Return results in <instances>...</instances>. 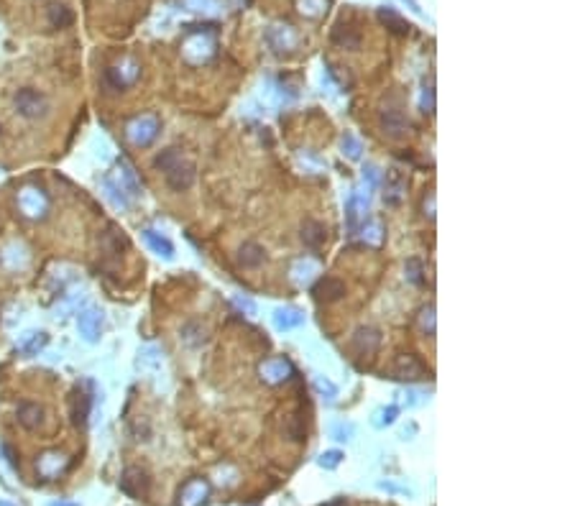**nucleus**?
Masks as SVG:
<instances>
[{
  "instance_id": "obj_19",
  "label": "nucleus",
  "mask_w": 575,
  "mask_h": 506,
  "mask_svg": "<svg viewBox=\"0 0 575 506\" xmlns=\"http://www.w3.org/2000/svg\"><path fill=\"white\" fill-rule=\"evenodd\" d=\"M300 238H302V243H305L307 248L317 251V248H322V243H325L327 231H325V225L319 223V220H305Z\"/></svg>"
},
{
  "instance_id": "obj_15",
  "label": "nucleus",
  "mask_w": 575,
  "mask_h": 506,
  "mask_svg": "<svg viewBox=\"0 0 575 506\" xmlns=\"http://www.w3.org/2000/svg\"><path fill=\"white\" fill-rule=\"evenodd\" d=\"M179 338H182V343H185L187 348H202L204 343L210 340V330H207V325H202L199 320H190L182 325Z\"/></svg>"
},
{
  "instance_id": "obj_27",
  "label": "nucleus",
  "mask_w": 575,
  "mask_h": 506,
  "mask_svg": "<svg viewBox=\"0 0 575 506\" xmlns=\"http://www.w3.org/2000/svg\"><path fill=\"white\" fill-rule=\"evenodd\" d=\"M420 330H422V335H425V338H434V333H437V317H434V304H432V302L420 309Z\"/></svg>"
},
{
  "instance_id": "obj_9",
  "label": "nucleus",
  "mask_w": 575,
  "mask_h": 506,
  "mask_svg": "<svg viewBox=\"0 0 575 506\" xmlns=\"http://www.w3.org/2000/svg\"><path fill=\"white\" fill-rule=\"evenodd\" d=\"M351 348L358 353V356H373V353L381 348V330H376V327H368V325H363V327H358L356 333H353V338H351Z\"/></svg>"
},
{
  "instance_id": "obj_31",
  "label": "nucleus",
  "mask_w": 575,
  "mask_h": 506,
  "mask_svg": "<svg viewBox=\"0 0 575 506\" xmlns=\"http://www.w3.org/2000/svg\"><path fill=\"white\" fill-rule=\"evenodd\" d=\"M312 386H314V391H317L319 397L327 399V402H335V399H338V394H340L338 386L332 384L327 376H319V373H314V376H312Z\"/></svg>"
},
{
  "instance_id": "obj_36",
  "label": "nucleus",
  "mask_w": 575,
  "mask_h": 506,
  "mask_svg": "<svg viewBox=\"0 0 575 506\" xmlns=\"http://www.w3.org/2000/svg\"><path fill=\"white\" fill-rule=\"evenodd\" d=\"M404 187H407V182H404L399 174H391V185L386 187V202H389V205H399V199H402L404 194Z\"/></svg>"
},
{
  "instance_id": "obj_25",
  "label": "nucleus",
  "mask_w": 575,
  "mask_h": 506,
  "mask_svg": "<svg viewBox=\"0 0 575 506\" xmlns=\"http://www.w3.org/2000/svg\"><path fill=\"white\" fill-rule=\"evenodd\" d=\"M102 187H105V197H108L115 207H121V210L131 207V197H128L126 189L118 185V180H113V177H105V180H102Z\"/></svg>"
},
{
  "instance_id": "obj_30",
  "label": "nucleus",
  "mask_w": 575,
  "mask_h": 506,
  "mask_svg": "<svg viewBox=\"0 0 575 506\" xmlns=\"http://www.w3.org/2000/svg\"><path fill=\"white\" fill-rule=\"evenodd\" d=\"M46 343H49V335H46V333H28V335H26V338L18 343V348L26 353V356H36V353L41 351V348H44Z\"/></svg>"
},
{
  "instance_id": "obj_23",
  "label": "nucleus",
  "mask_w": 575,
  "mask_h": 506,
  "mask_svg": "<svg viewBox=\"0 0 575 506\" xmlns=\"http://www.w3.org/2000/svg\"><path fill=\"white\" fill-rule=\"evenodd\" d=\"M332 41H335L340 49H351V52L361 49V33L353 26H343V23H338V26L332 28Z\"/></svg>"
},
{
  "instance_id": "obj_3",
  "label": "nucleus",
  "mask_w": 575,
  "mask_h": 506,
  "mask_svg": "<svg viewBox=\"0 0 575 506\" xmlns=\"http://www.w3.org/2000/svg\"><path fill=\"white\" fill-rule=\"evenodd\" d=\"M13 108H16L18 116L28 118V121H38V118L49 116V100H46V95L33 90V87H23V90L16 92Z\"/></svg>"
},
{
  "instance_id": "obj_6",
  "label": "nucleus",
  "mask_w": 575,
  "mask_h": 506,
  "mask_svg": "<svg viewBox=\"0 0 575 506\" xmlns=\"http://www.w3.org/2000/svg\"><path fill=\"white\" fill-rule=\"evenodd\" d=\"M164 177H166V185L172 187L174 192H187V189L195 185V180H197V169H195L192 161L179 159Z\"/></svg>"
},
{
  "instance_id": "obj_39",
  "label": "nucleus",
  "mask_w": 575,
  "mask_h": 506,
  "mask_svg": "<svg viewBox=\"0 0 575 506\" xmlns=\"http://www.w3.org/2000/svg\"><path fill=\"white\" fill-rule=\"evenodd\" d=\"M343 458H345V455L340 453V450H327V453H322L317 458V466L325 468V471H335V468L343 463Z\"/></svg>"
},
{
  "instance_id": "obj_29",
  "label": "nucleus",
  "mask_w": 575,
  "mask_h": 506,
  "mask_svg": "<svg viewBox=\"0 0 575 506\" xmlns=\"http://www.w3.org/2000/svg\"><path fill=\"white\" fill-rule=\"evenodd\" d=\"M182 159V151H179V148H164V151H161V154H156L153 156V169H156V172H169V169L174 167V164H177V161Z\"/></svg>"
},
{
  "instance_id": "obj_48",
  "label": "nucleus",
  "mask_w": 575,
  "mask_h": 506,
  "mask_svg": "<svg viewBox=\"0 0 575 506\" xmlns=\"http://www.w3.org/2000/svg\"><path fill=\"white\" fill-rule=\"evenodd\" d=\"M49 506H80V504H67V501H54V504Z\"/></svg>"
},
{
  "instance_id": "obj_44",
  "label": "nucleus",
  "mask_w": 575,
  "mask_h": 506,
  "mask_svg": "<svg viewBox=\"0 0 575 506\" xmlns=\"http://www.w3.org/2000/svg\"><path fill=\"white\" fill-rule=\"evenodd\" d=\"M233 302H236V307H238V309H243V312H246V314H256V312H258V309H256V304L248 299V297H236V299H233Z\"/></svg>"
},
{
  "instance_id": "obj_22",
  "label": "nucleus",
  "mask_w": 575,
  "mask_h": 506,
  "mask_svg": "<svg viewBox=\"0 0 575 506\" xmlns=\"http://www.w3.org/2000/svg\"><path fill=\"white\" fill-rule=\"evenodd\" d=\"M143 241H146V246L148 248L156 253V256H161V258H166V261H172L174 258V246H172V241L169 238H164L161 233H156V231H143Z\"/></svg>"
},
{
  "instance_id": "obj_4",
  "label": "nucleus",
  "mask_w": 575,
  "mask_h": 506,
  "mask_svg": "<svg viewBox=\"0 0 575 506\" xmlns=\"http://www.w3.org/2000/svg\"><path fill=\"white\" fill-rule=\"evenodd\" d=\"M391 373L399 381H425L429 378V368L417 358L415 353H399L391 363Z\"/></svg>"
},
{
  "instance_id": "obj_49",
  "label": "nucleus",
  "mask_w": 575,
  "mask_h": 506,
  "mask_svg": "<svg viewBox=\"0 0 575 506\" xmlns=\"http://www.w3.org/2000/svg\"><path fill=\"white\" fill-rule=\"evenodd\" d=\"M0 506H13V504H8V501H0Z\"/></svg>"
},
{
  "instance_id": "obj_43",
  "label": "nucleus",
  "mask_w": 575,
  "mask_h": 506,
  "mask_svg": "<svg viewBox=\"0 0 575 506\" xmlns=\"http://www.w3.org/2000/svg\"><path fill=\"white\" fill-rule=\"evenodd\" d=\"M420 108H422V113H427V116H432L434 113V90L432 87H425V90H422Z\"/></svg>"
},
{
  "instance_id": "obj_18",
  "label": "nucleus",
  "mask_w": 575,
  "mask_h": 506,
  "mask_svg": "<svg viewBox=\"0 0 575 506\" xmlns=\"http://www.w3.org/2000/svg\"><path fill=\"white\" fill-rule=\"evenodd\" d=\"M118 185L126 189V194L131 199H136L141 194V182L136 177V169L128 164V159H118Z\"/></svg>"
},
{
  "instance_id": "obj_17",
  "label": "nucleus",
  "mask_w": 575,
  "mask_h": 506,
  "mask_svg": "<svg viewBox=\"0 0 575 506\" xmlns=\"http://www.w3.org/2000/svg\"><path fill=\"white\" fill-rule=\"evenodd\" d=\"M123 246H126V238L115 231V228H108V231H102L100 236H97V248H100V253L105 258H118Z\"/></svg>"
},
{
  "instance_id": "obj_11",
  "label": "nucleus",
  "mask_w": 575,
  "mask_h": 506,
  "mask_svg": "<svg viewBox=\"0 0 575 506\" xmlns=\"http://www.w3.org/2000/svg\"><path fill=\"white\" fill-rule=\"evenodd\" d=\"M312 295L314 299L322 302V304H332V302H338L345 297V284L340 282V279H335V276H322V279L314 282Z\"/></svg>"
},
{
  "instance_id": "obj_12",
  "label": "nucleus",
  "mask_w": 575,
  "mask_h": 506,
  "mask_svg": "<svg viewBox=\"0 0 575 506\" xmlns=\"http://www.w3.org/2000/svg\"><path fill=\"white\" fill-rule=\"evenodd\" d=\"M366 212H368V197H363L361 192H353L348 197V205H345V218H348V231L351 236H356L361 231V223L366 220Z\"/></svg>"
},
{
  "instance_id": "obj_42",
  "label": "nucleus",
  "mask_w": 575,
  "mask_h": 506,
  "mask_svg": "<svg viewBox=\"0 0 575 506\" xmlns=\"http://www.w3.org/2000/svg\"><path fill=\"white\" fill-rule=\"evenodd\" d=\"M363 182L368 185V189H376V187L381 185V172H378V167H373V164H366V167H363Z\"/></svg>"
},
{
  "instance_id": "obj_46",
  "label": "nucleus",
  "mask_w": 575,
  "mask_h": 506,
  "mask_svg": "<svg viewBox=\"0 0 575 506\" xmlns=\"http://www.w3.org/2000/svg\"><path fill=\"white\" fill-rule=\"evenodd\" d=\"M3 453H6V461L11 463L13 468H18V463H16V455H13V450H11V445H3Z\"/></svg>"
},
{
  "instance_id": "obj_50",
  "label": "nucleus",
  "mask_w": 575,
  "mask_h": 506,
  "mask_svg": "<svg viewBox=\"0 0 575 506\" xmlns=\"http://www.w3.org/2000/svg\"><path fill=\"white\" fill-rule=\"evenodd\" d=\"M0 136H3V126H0Z\"/></svg>"
},
{
  "instance_id": "obj_24",
  "label": "nucleus",
  "mask_w": 575,
  "mask_h": 506,
  "mask_svg": "<svg viewBox=\"0 0 575 506\" xmlns=\"http://www.w3.org/2000/svg\"><path fill=\"white\" fill-rule=\"evenodd\" d=\"M317 271H319V263L314 261V258H300V261L292 266V282L305 287V284L312 282Z\"/></svg>"
},
{
  "instance_id": "obj_26",
  "label": "nucleus",
  "mask_w": 575,
  "mask_h": 506,
  "mask_svg": "<svg viewBox=\"0 0 575 506\" xmlns=\"http://www.w3.org/2000/svg\"><path fill=\"white\" fill-rule=\"evenodd\" d=\"M302 322H305V314L300 309H276L274 312V327L276 330H284V333L300 327Z\"/></svg>"
},
{
  "instance_id": "obj_45",
  "label": "nucleus",
  "mask_w": 575,
  "mask_h": 506,
  "mask_svg": "<svg viewBox=\"0 0 575 506\" xmlns=\"http://www.w3.org/2000/svg\"><path fill=\"white\" fill-rule=\"evenodd\" d=\"M425 215H427L429 220H434V192L429 189V194L425 197Z\"/></svg>"
},
{
  "instance_id": "obj_28",
  "label": "nucleus",
  "mask_w": 575,
  "mask_h": 506,
  "mask_svg": "<svg viewBox=\"0 0 575 506\" xmlns=\"http://www.w3.org/2000/svg\"><path fill=\"white\" fill-rule=\"evenodd\" d=\"M378 18H381L383 23H386V28H391L394 33H409V28H412L407 21H404L399 13H394L391 8H381V11H378Z\"/></svg>"
},
{
  "instance_id": "obj_34",
  "label": "nucleus",
  "mask_w": 575,
  "mask_h": 506,
  "mask_svg": "<svg viewBox=\"0 0 575 506\" xmlns=\"http://www.w3.org/2000/svg\"><path fill=\"white\" fill-rule=\"evenodd\" d=\"M363 243L371 246V248H381L383 241H386V233H383V228L378 223H368L363 225Z\"/></svg>"
},
{
  "instance_id": "obj_10",
  "label": "nucleus",
  "mask_w": 575,
  "mask_h": 506,
  "mask_svg": "<svg viewBox=\"0 0 575 506\" xmlns=\"http://www.w3.org/2000/svg\"><path fill=\"white\" fill-rule=\"evenodd\" d=\"M70 468V458L67 455H62L59 450H51V453H44L41 458L36 461V471H38V475L41 478H46V480H54V478H59V475L64 473Z\"/></svg>"
},
{
  "instance_id": "obj_38",
  "label": "nucleus",
  "mask_w": 575,
  "mask_h": 506,
  "mask_svg": "<svg viewBox=\"0 0 575 506\" xmlns=\"http://www.w3.org/2000/svg\"><path fill=\"white\" fill-rule=\"evenodd\" d=\"M353 435H356V427H353L351 422H335L330 427V437L338 442H348Z\"/></svg>"
},
{
  "instance_id": "obj_13",
  "label": "nucleus",
  "mask_w": 575,
  "mask_h": 506,
  "mask_svg": "<svg viewBox=\"0 0 575 506\" xmlns=\"http://www.w3.org/2000/svg\"><path fill=\"white\" fill-rule=\"evenodd\" d=\"M77 330L82 335L87 343H95L100 338V330H102V312L95 307L84 309V312L77 314Z\"/></svg>"
},
{
  "instance_id": "obj_32",
  "label": "nucleus",
  "mask_w": 575,
  "mask_h": 506,
  "mask_svg": "<svg viewBox=\"0 0 575 506\" xmlns=\"http://www.w3.org/2000/svg\"><path fill=\"white\" fill-rule=\"evenodd\" d=\"M284 435L292 442L305 440V419H302V414H289L284 419Z\"/></svg>"
},
{
  "instance_id": "obj_35",
  "label": "nucleus",
  "mask_w": 575,
  "mask_h": 506,
  "mask_svg": "<svg viewBox=\"0 0 575 506\" xmlns=\"http://www.w3.org/2000/svg\"><path fill=\"white\" fill-rule=\"evenodd\" d=\"M340 148H343V154L353 161H358L361 154H363V146H361V141H358L353 133H345L343 138H340Z\"/></svg>"
},
{
  "instance_id": "obj_40",
  "label": "nucleus",
  "mask_w": 575,
  "mask_h": 506,
  "mask_svg": "<svg viewBox=\"0 0 575 506\" xmlns=\"http://www.w3.org/2000/svg\"><path fill=\"white\" fill-rule=\"evenodd\" d=\"M425 266H422V261L420 258H409L407 261V279L412 284H417V287H422L425 284Z\"/></svg>"
},
{
  "instance_id": "obj_2",
  "label": "nucleus",
  "mask_w": 575,
  "mask_h": 506,
  "mask_svg": "<svg viewBox=\"0 0 575 506\" xmlns=\"http://www.w3.org/2000/svg\"><path fill=\"white\" fill-rule=\"evenodd\" d=\"M161 133V121L156 116H138L126 126V138L136 148H148Z\"/></svg>"
},
{
  "instance_id": "obj_16",
  "label": "nucleus",
  "mask_w": 575,
  "mask_h": 506,
  "mask_svg": "<svg viewBox=\"0 0 575 506\" xmlns=\"http://www.w3.org/2000/svg\"><path fill=\"white\" fill-rule=\"evenodd\" d=\"M16 417H18V424L23 429H38L44 424V407L36 402H23L16 412Z\"/></svg>"
},
{
  "instance_id": "obj_7",
  "label": "nucleus",
  "mask_w": 575,
  "mask_h": 506,
  "mask_svg": "<svg viewBox=\"0 0 575 506\" xmlns=\"http://www.w3.org/2000/svg\"><path fill=\"white\" fill-rule=\"evenodd\" d=\"M258 376H261L263 384L279 386L294 376V368L287 358H268V361H263L261 368H258Z\"/></svg>"
},
{
  "instance_id": "obj_37",
  "label": "nucleus",
  "mask_w": 575,
  "mask_h": 506,
  "mask_svg": "<svg viewBox=\"0 0 575 506\" xmlns=\"http://www.w3.org/2000/svg\"><path fill=\"white\" fill-rule=\"evenodd\" d=\"M138 356H141L138 365H141V368H146V371H156V368L161 365V356H159V351H156V348H143Z\"/></svg>"
},
{
  "instance_id": "obj_20",
  "label": "nucleus",
  "mask_w": 575,
  "mask_h": 506,
  "mask_svg": "<svg viewBox=\"0 0 575 506\" xmlns=\"http://www.w3.org/2000/svg\"><path fill=\"white\" fill-rule=\"evenodd\" d=\"M263 261H266V251H263V246L248 241V243H243L241 248H238V263H241L243 269H258Z\"/></svg>"
},
{
  "instance_id": "obj_5",
  "label": "nucleus",
  "mask_w": 575,
  "mask_h": 506,
  "mask_svg": "<svg viewBox=\"0 0 575 506\" xmlns=\"http://www.w3.org/2000/svg\"><path fill=\"white\" fill-rule=\"evenodd\" d=\"M148 486H151V478L143 468L138 466H128L121 475V491L128 493L131 499H143L148 493Z\"/></svg>"
},
{
  "instance_id": "obj_14",
  "label": "nucleus",
  "mask_w": 575,
  "mask_h": 506,
  "mask_svg": "<svg viewBox=\"0 0 575 506\" xmlns=\"http://www.w3.org/2000/svg\"><path fill=\"white\" fill-rule=\"evenodd\" d=\"M378 126H381V131L389 138H402L404 133L409 131V121L404 118L402 110H383L381 118H378Z\"/></svg>"
},
{
  "instance_id": "obj_1",
  "label": "nucleus",
  "mask_w": 575,
  "mask_h": 506,
  "mask_svg": "<svg viewBox=\"0 0 575 506\" xmlns=\"http://www.w3.org/2000/svg\"><path fill=\"white\" fill-rule=\"evenodd\" d=\"M16 202H18L21 215L28 220H44L49 215V194L38 185H26L16 197Z\"/></svg>"
},
{
  "instance_id": "obj_21",
  "label": "nucleus",
  "mask_w": 575,
  "mask_h": 506,
  "mask_svg": "<svg viewBox=\"0 0 575 506\" xmlns=\"http://www.w3.org/2000/svg\"><path fill=\"white\" fill-rule=\"evenodd\" d=\"M89 397L84 391H75L70 399V414H72V422L77 427H84L87 424V417H89Z\"/></svg>"
},
{
  "instance_id": "obj_8",
  "label": "nucleus",
  "mask_w": 575,
  "mask_h": 506,
  "mask_svg": "<svg viewBox=\"0 0 575 506\" xmlns=\"http://www.w3.org/2000/svg\"><path fill=\"white\" fill-rule=\"evenodd\" d=\"M210 480L207 478H192L179 488V506H202L210 499Z\"/></svg>"
},
{
  "instance_id": "obj_41",
  "label": "nucleus",
  "mask_w": 575,
  "mask_h": 506,
  "mask_svg": "<svg viewBox=\"0 0 575 506\" xmlns=\"http://www.w3.org/2000/svg\"><path fill=\"white\" fill-rule=\"evenodd\" d=\"M396 417H399V407L389 404V407H383V409L376 412V419H373V424H376V427H386V424H394Z\"/></svg>"
},
{
  "instance_id": "obj_47",
  "label": "nucleus",
  "mask_w": 575,
  "mask_h": 506,
  "mask_svg": "<svg viewBox=\"0 0 575 506\" xmlns=\"http://www.w3.org/2000/svg\"><path fill=\"white\" fill-rule=\"evenodd\" d=\"M409 3V8H412V11H417V13H420V6H417V0H407Z\"/></svg>"
},
{
  "instance_id": "obj_33",
  "label": "nucleus",
  "mask_w": 575,
  "mask_h": 506,
  "mask_svg": "<svg viewBox=\"0 0 575 506\" xmlns=\"http://www.w3.org/2000/svg\"><path fill=\"white\" fill-rule=\"evenodd\" d=\"M49 23L54 28H67L72 23V11L67 6L54 3V6H49Z\"/></svg>"
}]
</instances>
